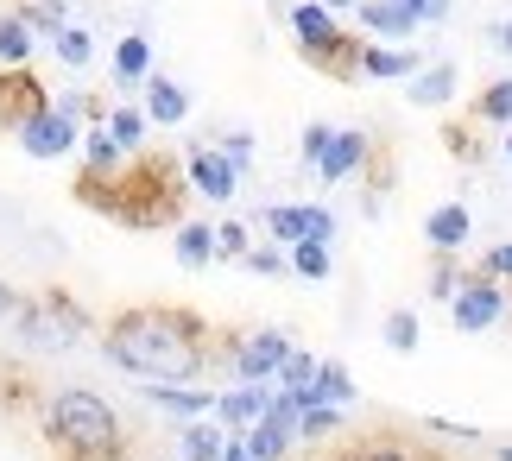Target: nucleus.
Listing matches in <instances>:
<instances>
[{"instance_id": "obj_1", "label": "nucleus", "mask_w": 512, "mask_h": 461, "mask_svg": "<svg viewBox=\"0 0 512 461\" xmlns=\"http://www.w3.org/2000/svg\"><path fill=\"white\" fill-rule=\"evenodd\" d=\"M102 360L140 386H196L222 348L190 304H127L102 323Z\"/></svg>"}, {"instance_id": "obj_2", "label": "nucleus", "mask_w": 512, "mask_h": 461, "mask_svg": "<svg viewBox=\"0 0 512 461\" xmlns=\"http://www.w3.org/2000/svg\"><path fill=\"white\" fill-rule=\"evenodd\" d=\"M38 424H45V443L70 461H127L121 411L89 386H57L45 398V411H38Z\"/></svg>"}, {"instance_id": "obj_3", "label": "nucleus", "mask_w": 512, "mask_h": 461, "mask_svg": "<svg viewBox=\"0 0 512 461\" xmlns=\"http://www.w3.org/2000/svg\"><path fill=\"white\" fill-rule=\"evenodd\" d=\"M108 222L121 228H177L184 222V171L171 158H152V152H133V165L121 177H108Z\"/></svg>"}, {"instance_id": "obj_4", "label": "nucleus", "mask_w": 512, "mask_h": 461, "mask_svg": "<svg viewBox=\"0 0 512 461\" xmlns=\"http://www.w3.org/2000/svg\"><path fill=\"white\" fill-rule=\"evenodd\" d=\"M13 335H19V348H32V354H70L95 335V316L76 304L70 291L45 285V291H26V304L13 316Z\"/></svg>"}, {"instance_id": "obj_5", "label": "nucleus", "mask_w": 512, "mask_h": 461, "mask_svg": "<svg viewBox=\"0 0 512 461\" xmlns=\"http://www.w3.org/2000/svg\"><path fill=\"white\" fill-rule=\"evenodd\" d=\"M89 120H95V102H76V95H57V102L32 120L26 133L13 139L19 152L32 158V165H64V158L83 152V133H89Z\"/></svg>"}, {"instance_id": "obj_6", "label": "nucleus", "mask_w": 512, "mask_h": 461, "mask_svg": "<svg viewBox=\"0 0 512 461\" xmlns=\"http://www.w3.org/2000/svg\"><path fill=\"white\" fill-rule=\"evenodd\" d=\"M291 348H298V342H291L285 329H247V335H228L222 360H228L234 386H272L279 367L291 360Z\"/></svg>"}, {"instance_id": "obj_7", "label": "nucleus", "mask_w": 512, "mask_h": 461, "mask_svg": "<svg viewBox=\"0 0 512 461\" xmlns=\"http://www.w3.org/2000/svg\"><path fill=\"white\" fill-rule=\"evenodd\" d=\"M260 228L272 234V247H298V240H323V247H336V215L323 203H266Z\"/></svg>"}, {"instance_id": "obj_8", "label": "nucleus", "mask_w": 512, "mask_h": 461, "mask_svg": "<svg viewBox=\"0 0 512 461\" xmlns=\"http://www.w3.org/2000/svg\"><path fill=\"white\" fill-rule=\"evenodd\" d=\"M51 102H57V95L45 89L38 70H0V133H7V139H19Z\"/></svg>"}, {"instance_id": "obj_9", "label": "nucleus", "mask_w": 512, "mask_h": 461, "mask_svg": "<svg viewBox=\"0 0 512 461\" xmlns=\"http://www.w3.org/2000/svg\"><path fill=\"white\" fill-rule=\"evenodd\" d=\"M500 316H506V285L487 278V272H468L462 291H456V304H449V323H456L462 335H481V329H494Z\"/></svg>"}, {"instance_id": "obj_10", "label": "nucleus", "mask_w": 512, "mask_h": 461, "mask_svg": "<svg viewBox=\"0 0 512 461\" xmlns=\"http://www.w3.org/2000/svg\"><path fill=\"white\" fill-rule=\"evenodd\" d=\"M367 158H373V139H367L361 127H336L310 177H317V184H348V177H361V171H367Z\"/></svg>"}, {"instance_id": "obj_11", "label": "nucleus", "mask_w": 512, "mask_h": 461, "mask_svg": "<svg viewBox=\"0 0 512 461\" xmlns=\"http://www.w3.org/2000/svg\"><path fill=\"white\" fill-rule=\"evenodd\" d=\"M184 184L203 196V203H234V196H241V171H234L215 146H196L190 165H184Z\"/></svg>"}, {"instance_id": "obj_12", "label": "nucleus", "mask_w": 512, "mask_h": 461, "mask_svg": "<svg viewBox=\"0 0 512 461\" xmlns=\"http://www.w3.org/2000/svg\"><path fill=\"white\" fill-rule=\"evenodd\" d=\"M468 240H475V215H468V203H437L424 215V247L437 259H456Z\"/></svg>"}, {"instance_id": "obj_13", "label": "nucleus", "mask_w": 512, "mask_h": 461, "mask_svg": "<svg viewBox=\"0 0 512 461\" xmlns=\"http://www.w3.org/2000/svg\"><path fill=\"white\" fill-rule=\"evenodd\" d=\"M272 392H279V386H234V392H215V424H222L228 436H247V430L272 411Z\"/></svg>"}, {"instance_id": "obj_14", "label": "nucleus", "mask_w": 512, "mask_h": 461, "mask_svg": "<svg viewBox=\"0 0 512 461\" xmlns=\"http://www.w3.org/2000/svg\"><path fill=\"white\" fill-rule=\"evenodd\" d=\"M424 64H418V51H405V45H373V38H361V76H373V83H411Z\"/></svg>"}, {"instance_id": "obj_15", "label": "nucleus", "mask_w": 512, "mask_h": 461, "mask_svg": "<svg viewBox=\"0 0 512 461\" xmlns=\"http://www.w3.org/2000/svg\"><path fill=\"white\" fill-rule=\"evenodd\" d=\"M456 83H462V70L449 64V57H443V64H424L418 76H411L405 102L411 108H449V102H456Z\"/></svg>"}, {"instance_id": "obj_16", "label": "nucleus", "mask_w": 512, "mask_h": 461, "mask_svg": "<svg viewBox=\"0 0 512 461\" xmlns=\"http://www.w3.org/2000/svg\"><path fill=\"white\" fill-rule=\"evenodd\" d=\"M108 70H114V89L146 83V76H152V38L146 32H121L114 51H108Z\"/></svg>"}, {"instance_id": "obj_17", "label": "nucleus", "mask_w": 512, "mask_h": 461, "mask_svg": "<svg viewBox=\"0 0 512 461\" xmlns=\"http://www.w3.org/2000/svg\"><path fill=\"white\" fill-rule=\"evenodd\" d=\"M32 51H38V26L19 7L0 13V70H32Z\"/></svg>"}, {"instance_id": "obj_18", "label": "nucleus", "mask_w": 512, "mask_h": 461, "mask_svg": "<svg viewBox=\"0 0 512 461\" xmlns=\"http://www.w3.org/2000/svg\"><path fill=\"white\" fill-rule=\"evenodd\" d=\"M146 120L152 127H184L190 120V89L171 76H146Z\"/></svg>"}, {"instance_id": "obj_19", "label": "nucleus", "mask_w": 512, "mask_h": 461, "mask_svg": "<svg viewBox=\"0 0 512 461\" xmlns=\"http://www.w3.org/2000/svg\"><path fill=\"white\" fill-rule=\"evenodd\" d=\"M146 405L171 411L177 424H196V417H215V392H203V386H146Z\"/></svg>"}, {"instance_id": "obj_20", "label": "nucleus", "mask_w": 512, "mask_h": 461, "mask_svg": "<svg viewBox=\"0 0 512 461\" xmlns=\"http://www.w3.org/2000/svg\"><path fill=\"white\" fill-rule=\"evenodd\" d=\"M354 19H361V32L373 38V45H386V38H411V32H418V19H411L405 7H392V0H361V7H354Z\"/></svg>"}, {"instance_id": "obj_21", "label": "nucleus", "mask_w": 512, "mask_h": 461, "mask_svg": "<svg viewBox=\"0 0 512 461\" xmlns=\"http://www.w3.org/2000/svg\"><path fill=\"white\" fill-rule=\"evenodd\" d=\"M171 253H177V266H184V272L215 266V228H209V222H177Z\"/></svg>"}, {"instance_id": "obj_22", "label": "nucleus", "mask_w": 512, "mask_h": 461, "mask_svg": "<svg viewBox=\"0 0 512 461\" xmlns=\"http://www.w3.org/2000/svg\"><path fill=\"white\" fill-rule=\"evenodd\" d=\"M304 405H336V411H348L354 405V373L342 367V360H317V386H310Z\"/></svg>"}, {"instance_id": "obj_23", "label": "nucleus", "mask_w": 512, "mask_h": 461, "mask_svg": "<svg viewBox=\"0 0 512 461\" xmlns=\"http://www.w3.org/2000/svg\"><path fill=\"white\" fill-rule=\"evenodd\" d=\"M228 449V430L215 424V417H196V424H184V436H177V455L184 461H222Z\"/></svg>"}, {"instance_id": "obj_24", "label": "nucleus", "mask_w": 512, "mask_h": 461, "mask_svg": "<svg viewBox=\"0 0 512 461\" xmlns=\"http://www.w3.org/2000/svg\"><path fill=\"white\" fill-rule=\"evenodd\" d=\"M102 127L114 133V146H121V152H140V146H146V127H152V120H146V108H127V102H114V108L102 114Z\"/></svg>"}, {"instance_id": "obj_25", "label": "nucleus", "mask_w": 512, "mask_h": 461, "mask_svg": "<svg viewBox=\"0 0 512 461\" xmlns=\"http://www.w3.org/2000/svg\"><path fill=\"white\" fill-rule=\"evenodd\" d=\"M51 57H57L64 70H89V64H95V32H89V26H64V32L51 38Z\"/></svg>"}, {"instance_id": "obj_26", "label": "nucleus", "mask_w": 512, "mask_h": 461, "mask_svg": "<svg viewBox=\"0 0 512 461\" xmlns=\"http://www.w3.org/2000/svg\"><path fill=\"white\" fill-rule=\"evenodd\" d=\"M272 386H279V392H291V398L304 405V398H310V386H317V354H310V348H291V360L279 367V379H272Z\"/></svg>"}, {"instance_id": "obj_27", "label": "nucleus", "mask_w": 512, "mask_h": 461, "mask_svg": "<svg viewBox=\"0 0 512 461\" xmlns=\"http://www.w3.org/2000/svg\"><path fill=\"white\" fill-rule=\"evenodd\" d=\"M475 120H487V127H506V133H512V76H494V83L475 95Z\"/></svg>"}, {"instance_id": "obj_28", "label": "nucleus", "mask_w": 512, "mask_h": 461, "mask_svg": "<svg viewBox=\"0 0 512 461\" xmlns=\"http://www.w3.org/2000/svg\"><path fill=\"white\" fill-rule=\"evenodd\" d=\"M380 335H386V348L392 354H418V342H424V323H418V310H386V323H380Z\"/></svg>"}, {"instance_id": "obj_29", "label": "nucleus", "mask_w": 512, "mask_h": 461, "mask_svg": "<svg viewBox=\"0 0 512 461\" xmlns=\"http://www.w3.org/2000/svg\"><path fill=\"white\" fill-rule=\"evenodd\" d=\"M291 272L310 278V285H323V278L336 272V247H323V240H298V247H291Z\"/></svg>"}, {"instance_id": "obj_30", "label": "nucleus", "mask_w": 512, "mask_h": 461, "mask_svg": "<svg viewBox=\"0 0 512 461\" xmlns=\"http://www.w3.org/2000/svg\"><path fill=\"white\" fill-rule=\"evenodd\" d=\"M253 247H260V240H253L247 222H215V259H222V266H241Z\"/></svg>"}, {"instance_id": "obj_31", "label": "nucleus", "mask_w": 512, "mask_h": 461, "mask_svg": "<svg viewBox=\"0 0 512 461\" xmlns=\"http://www.w3.org/2000/svg\"><path fill=\"white\" fill-rule=\"evenodd\" d=\"M342 430V411L336 405H304L298 411V443H323V436Z\"/></svg>"}, {"instance_id": "obj_32", "label": "nucleus", "mask_w": 512, "mask_h": 461, "mask_svg": "<svg viewBox=\"0 0 512 461\" xmlns=\"http://www.w3.org/2000/svg\"><path fill=\"white\" fill-rule=\"evenodd\" d=\"M215 152H222L228 165L247 177V165H253V152H260V146H253V133H247V127H228V133H215Z\"/></svg>"}, {"instance_id": "obj_33", "label": "nucleus", "mask_w": 512, "mask_h": 461, "mask_svg": "<svg viewBox=\"0 0 512 461\" xmlns=\"http://www.w3.org/2000/svg\"><path fill=\"white\" fill-rule=\"evenodd\" d=\"M462 266L456 259H437V266H430V297H437V304H456V291H462Z\"/></svg>"}, {"instance_id": "obj_34", "label": "nucleus", "mask_w": 512, "mask_h": 461, "mask_svg": "<svg viewBox=\"0 0 512 461\" xmlns=\"http://www.w3.org/2000/svg\"><path fill=\"white\" fill-rule=\"evenodd\" d=\"M241 266H247V272H260V278H285V272H291V253H285V247H253Z\"/></svg>"}, {"instance_id": "obj_35", "label": "nucleus", "mask_w": 512, "mask_h": 461, "mask_svg": "<svg viewBox=\"0 0 512 461\" xmlns=\"http://www.w3.org/2000/svg\"><path fill=\"white\" fill-rule=\"evenodd\" d=\"M329 133H336L329 120H310V127H304V139H298V158H304V171H317V158H323V146H329Z\"/></svg>"}, {"instance_id": "obj_36", "label": "nucleus", "mask_w": 512, "mask_h": 461, "mask_svg": "<svg viewBox=\"0 0 512 461\" xmlns=\"http://www.w3.org/2000/svg\"><path fill=\"white\" fill-rule=\"evenodd\" d=\"M392 7H405L418 26H443V19L456 13V0H392Z\"/></svg>"}, {"instance_id": "obj_37", "label": "nucleus", "mask_w": 512, "mask_h": 461, "mask_svg": "<svg viewBox=\"0 0 512 461\" xmlns=\"http://www.w3.org/2000/svg\"><path fill=\"white\" fill-rule=\"evenodd\" d=\"M481 272H487V278H500V285H512V240H500V247H487V253H481Z\"/></svg>"}, {"instance_id": "obj_38", "label": "nucleus", "mask_w": 512, "mask_h": 461, "mask_svg": "<svg viewBox=\"0 0 512 461\" xmlns=\"http://www.w3.org/2000/svg\"><path fill=\"white\" fill-rule=\"evenodd\" d=\"M19 304H26V291H19L13 278H0V329H13V316H19Z\"/></svg>"}, {"instance_id": "obj_39", "label": "nucleus", "mask_w": 512, "mask_h": 461, "mask_svg": "<svg viewBox=\"0 0 512 461\" xmlns=\"http://www.w3.org/2000/svg\"><path fill=\"white\" fill-rule=\"evenodd\" d=\"M354 461H418V455H411V449H399V443H367V449L354 455Z\"/></svg>"}, {"instance_id": "obj_40", "label": "nucleus", "mask_w": 512, "mask_h": 461, "mask_svg": "<svg viewBox=\"0 0 512 461\" xmlns=\"http://www.w3.org/2000/svg\"><path fill=\"white\" fill-rule=\"evenodd\" d=\"M430 430H437V436H456V443H481V430H468V424H449V417H430Z\"/></svg>"}, {"instance_id": "obj_41", "label": "nucleus", "mask_w": 512, "mask_h": 461, "mask_svg": "<svg viewBox=\"0 0 512 461\" xmlns=\"http://www.w3.org/2000/svg\"><path fill=\"white\" fill-rule=\"evenodd\" d=\"M494 51H500V57H512V13H506L500 26H494Z\"/></svg>"}, {"instance_id": "obj_42", "label": "nucleus", "mask_w": 512, "mask_h": 461, "mask_svg": "<svg viewBox=\"0 0 512 461\" xmlns=\"http://www.w3.org/2000/svg\"><path fill=\"white\" fill-rule=\"evenodd\" d=\"M222 461H253V455H247V443H241V436H228V449H222Z\"/></svg>"}, {"instance_id": "obj_43", "label": "nucleus", "mask_w": 512, "mask_h": 461, "mask_svg": "<svg viewBox=\"0 0 512 461\" xmlns=\"http://www.w3.org/2000/svg\"><path fill=\"white\" fill-rule=\"evenodd\" d=\"M323 7H329V13H354V7H361V0H323Z\"/></svg>"}, {"instance_id": "obj_44", "label": "nucleus", "mask_w": 512, "mask_h": 461, "mask_svg": "<svg viewBox=\"0 0 512 461\" xmlns=\"http://www.w3.org/2000/svg\"><path fill=\"white\" fill-rule=\"evenodd\" d=\"M494 455H500V461H512V443H500V449H494Z\"/></svg>"}, {"instance_id": "obj_45", "label": "nucleus", "mask_w": 512, "mask_h": 461, "mask_svg": "<svg viewBox=\"0 0 512 461\" xmlns=\"http://www.w3.org/2000/svg\"><path fill=\"white\" fill-rule=\"evenodd\" d=\"M506 165H512V133H506Z\"/></svg>"}]
</instances>
